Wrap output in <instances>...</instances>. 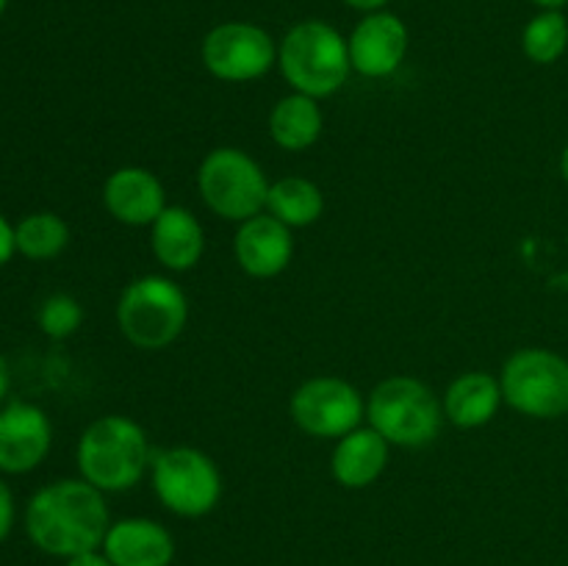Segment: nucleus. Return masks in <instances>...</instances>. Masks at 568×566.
I'll list each match as a JSON object with an SVG mask.
<instances>
[{
	"label": "nucleus",
	"mask_w": 568,
	"mask_h": 566,
	"mask_svg": "<svg viewBox=\"0 0 568 566\" xmlns=\"http://www.w3.org/2000/svg\"><path fill=\"white\" fill-rule=\"evenodd\" d=\"M109 527V505L103 492L83 477L55 481L39 488L26 508L28 538L55 558H75L100 549Z\"/></svg>",
	"instance_id": "nucleus-1"
},
{
	"label": "nucleus",
	"mask_w": 568,
	"mask_h": 566,
	"mask_svg": "<svg viewBox=\"0 0 568 566\" xmlns=\"http://www.w3.org/2000/svg\"><path fill=\"white\" fill-rule=\"evenodd\" d=\"M150 466V442L142 425L120 414L94 420L78 442V469L100 492H128Z\"/></svg>",
	"instance_id": "nucleus-2"
},
{
	"label": "nucleus",
	"mask_w": 568,
	"mask_h": 566,
	"mask_svg": "<svg viewBox=\"0 0 568 566\" xmlns=\"http://www.w3.org/2000/svg\"><path fill=\"white\" fill-rule=\"evenodd\" d=\"M277 64L294 92L314 100L338 92L353 70L347 39L331 22L322 20L297 22L283 37Z\"/></svg>",
	"instance_id": "nucleus-3"
},
{
	"label": "nucleus",
	"mask_w": 568,
	"mask_h": 566,
	"mask_svg": "<svg viewBox=\"0 0 568 566\" xmlns=\"http://www.w3.org/2000/svg\"><path fill=\"white\" fill-rule=\"evenodd\" d=\"M189 320L183 289L164 275H144L128 283L116 303L120 331L133 347L161 350L175 342Z\"/></svg>",
	"instance_id": "nucleus-4"
},
{
	"label": "nucleus",
	"mask_w": 568,
	"mask_h": 566,
	"mask_svg": "<svg viewBox=\"0 0 568 566\" xmlns=\"http://www.w3.org/2000/svg\"><path fill=\"white\" fill-rule=\"evenodd\" d=\"M372 427L397 447H425L442 431V403L416 377H388L377 383L366 405Z\"/></svg>",
	"instance_id": "nucleus-5"
},
{
	"label": "nucleus",
	"mask_w": 568,
	"mask_h": 566,
	"mask_svg": "<svg viewBox=\"0 0 568 566\" xmlns=\"http://www.w3.org/2000/svg\"><path fill=\"white\" fill-rule=\"evenodd\" d=\"M503 400L530 420L568 414V358L547 347L516 350L503 366Z\"/></svg>",
	"instance_id": "nucleus-6"
},
{
	"label": "nucleus",
	"mask_w": 568,
	"mask_h": 566,
	"mask_svg": "<svg viewBox=\"0 0 568 566\" xmlns=\"http://www.w3.org/2000/svg\"><path fill=\"white\" fill-rule=\"evenodd\" d=\"M197 186L205 205L231 222H244L261 214L270 198L264 170L239 148L211 150L200 164Z\"/></svg>",
	"instance_id": "nucleus-7"
},
{
	"label": "nucleus",
	"mask_w": 568,
	"mask_h": 566,
	"mask_svg": "<svg viewBox=\"0 0 568 566\" xmlns=\"http://www.w3.org/2000/svg\"><path fill=\"white\" fill-rule=\"evenodd\" d=\"M153 488L172 514L197 519L220 505L222 475L200 449L172 447L155 458Z\"/></svg>",
	"instance_id": "nucleus-8"
},
{
	"label": "nucleus",
	"mask_w": 568,
	"mask_h": 566,
	"mask_svg": "<svg viewBox=\"0 0 568 566\" xmlns=\"http://www.w3.org/2000/svg\"><path fill=\"white\" fill-rule=\"evenodd\" d=\"M277 48L270 33L253 22H222L203 39V64L220 81H255L272 70Z\"/></svg>",
	"instance_id": "nucleus-9"
},
{
	"label": "nucleus",
	"mask_w": 568,
	"mask_h": 566,
	"mask_svg": "<svg viewBox=\"0 0 568 566\" xmlns=\"http://www.w3.org/2000/svg\"><path fill=\"white\" fill-rule=\"evenodd\" d=\"M292 416L300 431L316 438H342L364 420V400L353 383L320 375L292 394Z\"/></svg>",
	"instance_id": "nucleus-10"
},
{
	"label": "nucleus",
	"mask_w": 568,
	"mask_h": 566,
	"mask_svg": "<svg viewBox=\"0 0 568 566\" xmlns=\"http://www.w3.org/2000/svg\"><path fill=\"white\" fill-rule=\"evenodd\" d=\"M53 427L48 414L31 403H9L0 411V472L26 475L50 453Z\"/></svg>",
	"instance_id": "nucleus-11"
},
{
	"label": "nucleus",
	"mask_w": 568,
	"mask_h": 566,
	"mask_svg": "<svg viewBox=\"0 0 568 566\" xmlns=\"http://www.w3.org/2000/svg\"><path fill=\"white\" fill-rule=\"evenodd\" d=\"M353 70L366 78H386L397 72L408 53V28L392 11H372L347 39Z\"/></svg>",
	"instance_id": "nucleus-12"
},
{
	"label": "nucleus",
	"mask_w": 568,
	"mask_h": 566,
	"mask_svg": "<svg viewBox=\"0 0 568 566\" xmlns=\"http://www.w3.org/2000/svg\"><path fill=\"white\" fill-rule=\"evenodd\" d=\"M233 253L247 275L275 277L292 261V231L272 214H255L239 225L236 236H233Z\"/></svg>",
	"instance_id": "nucleus-13"
},
{
	"label": "nucleus",
	"mask_w": 568,
	"mask_h": 566,
	"mask_svg": "<svg viewBox=\"0 0 568 566\" xmlns=\"http://www.w3.org/2000/svg\"><path fill=\"white\" fill-rule=\"evenodd\" d=\"M103 203L122 225H153L166 209L164 186L144 166H120L103 186Z\"/></svg>",
	"instance_id": "nucleus-14"
},
{
	"label": "nucleus",
	"mask_w": 568,
	"mask_h": 566,
	"mask_svg": "<svg viewBox=\"0 0 568 566\" xmlns=\"http://www.w3.org/2000/svg\"><path fill=\"white\" fill-rule=\"evenodd\" d=\"M103 553L114 566H170L175 542L159 522L122 519L105 533Z\"/></svg>",
	"instance_id": "nucleus-15"
},
{
	"label": "nucleus",
	"mask_w": 568,
	"mask_h": 566,
	"mask_svg": "<svg viewBox=\"0 0 568 566\" xmlns=\"http://www.w3.org/2000/svg\"><path fill=\"white\" fill-rule=\"evenodd\" d=\"M153 253L166 270L186 272L200 261L205 247L203 225L197 216L183 205H166L159 220L153 222Z\"/></svg>",
	"instance_id": "nucleus-16"
},
{
	"label": "nucleus",
	"mask_w": 568,
	"mask_h": 566,
	"mask_svg": "<svg viewBox=\"0 0 568 566\" xmlns=\"http://www.w3.org/2000/svg\"><path fill=\"white\" fill-rule=\"evenodd\" d=\"M388 464V442L375 427H355L338 438L331 469L342 486L366 488L383 475Z\"/></svg>",
	"instance_id": "nucleus-17"
},
{
	"label": "nucleus",
	"mask_w": 568,
	"mask_h": 566,
	"mask_svg": "<svg viewBox=\"0 0 568 566\" xmlns=\"http://www.w3.org/2000/svg\"><path fill=\"white\" fill-rule=\"evenodd\" d=\"M499 405H503V386L486 372H466L455 377L444 394V416L464 431L491 422Z\"/></svg>",
	"instance_id": "nucleus-18"
},
{
	"label": "nucleus",
	"mask_w": 568,
	"mask_h": 566,
	"mask_svg": "<svg viewBox=\"0 0 568 566\" xmlns=\"http://www.w3.org/2000/svg\"><path fill=\"white\" fill-rule=\"evenodd\" d=\"M270 133L277 148L292 153L308 150L322 133V111L316 100L300 92L277 100L270 114Z\"/></svg>",
	"instance_id": "nucleus-19"
},
{
	"label": "nucleus",
	"mask_w": 568,
	"mask_h": 566,
	"mask_svg": "<svg viewBox=\"0 0 568 566\" xmlns=\"http://www.w3.org/2000/svg\"><path fill=\"white\" fill-rule=\"evenodd\" d=\"M266 209L288 228L314 225L325 211V194L308 178H281L270 186Z\"/></svg>",
	"instance_id": "nucleus-20"
},
{
	"label": "nucleus",
	"mask_w": 568,
	"mask_h": 566,
	"mask_svg": "<svg viewBox=\"0 0 568 566\" xmlns=\"http://www.w3.org/2000/svg\"><path fill=\"white\" fill-rule=\"evenodd\" d=\"M17 253L31 261H50L67 247L70 242V228L53 211H37V214L22 216L14 225Z\"/></svg>",
	"instance_id": "nucleus-21"
},
{
	"label": "nucleus",
	"mask_w": 568,
	"mask_h": 566,
	"mask_svg": "<svg viewBox=\"0 0 568 566\" xmlns=\"http://www.w3.org/2000/svg\"><path fill=\"white\" fill-rule=\"evenodd\" d=\"M521 50L532 64H555L568 50V20L564 11H538L521 31Z\"/></svg>",
	"instance_id": "nucleus-22"
},
{
	"label": "nucleus",
	"mask_w": 568,
	"mask_h": 566,
	"mask_svg": "<svg viewBox=\"0 0 568 566\" xmlns=\"http://www.w3.org/2000/svg\"><path fill=\"white\" fill-rule=\"evenodd\" d=\"M83 309L70 294H53L39 309V327L50 338H67L81 327Z\"/></svg>",
	"instance_id": "nucleus-23"
},
{
	"label": "nucleus",
	"mask_w": 568,
	"mask_h": 566,
	"mask_svg": "<svg viewBox=\"0 0 568 566\" xmlns=\"http://www.w3.org/2000/svg\"><path fill=\"white\" fill-rule=\"evenodd\" d=\"M11 527H14V494H11L9 483L0 477V544L9 538Z\"/></svg>",
	"instance_id": "nucleus-24"
},
{
	"label": "nucleus",
	"mask_w": 568,
	"mask_h": 566,
	"mask_svg": "<svg viewBox=\"0 0 568 566\" xmlns=\"http://www.w3.org/2000/svg\"><path fill=\"white\" fill-rule=\"evenodd\" d=\"M17 253V242H14V228L9 225L3 214H0V266L9 264L11 255Z\"/></svg>",
	"instance_id": "nucleus-25"
},
{
	"label": "nucleus",
	"mask_w": 568,
	"mask_h": 566,
	"mask_svg": "<svg viewBox=\"0 0 568 566\" xmlns=\"http://www.w3.org/2000/svg\"><path fill=\"white\" fill-rule=\"evenodd\" d=\"M67 566H114V564L105 558V553L92 549V553H81L75 555V558H67Z\"/></svg>",
	"instance_id": "nucleus-26"
},
{
	"label": "nucleus",
	"mask_w": 568,
	"mask_h": 566,
	"mask_svg": "<svg viewBox=\"0 0 568 566\" xmlns=\"http://www.w3.org/2000/svg\"><path fill=\"white\" fill-rule=\"evenodd\" d=\"M344 3H347L349 9H358V11H366V14H372V11H383V6H386L388 0H344Z\"/></svg>",
	"instance_id": "nucleus-27"
},
{
	"label": "nucleus",
	"mask_w": 568,
	"mask_h": 566,
	"mask_svg": "<svg viewBox=\"0 0 568 566\" xmlns=\"http://www.w3.org/2000/svg\"><path fill=\"white\" fill-rule=\"evenodd\" d=\"M9 383H11L9 364H6L3 353H0V403H3V397H6V394H9Z\"/></svg>",
	"instance_id": "nucleus-28"
},
{
	"label": "nucleus",
	"mask_w": 568,
	"mask_h": 566,
	"mask_svg": "<svg viewBox=\"0 0 568 566\" xmlns=\"http://www.w3.org/2000/svg\"><path fill=\"white\" fill-rule=\"evenodd\" d=\"M530 3H536L538 9H558V11H564V6H568V0H530Z\"/></svg>",
	"instance_id": "nucleus-29"
},
{
	"label": "nucleus",
	"mask_w": 568,
	"mask_h": 566,
	"mask_svg": "<svg viewBox=\"0 0 568 566\" xmlns=\"http://www.w3.org/2000/svg\"><path fill=\"white\" fill-rule=\"evenodd\" d=\"M560 175H564V181L568 183V144L564 148V153H560Z\"/></svg>",
	"instance_id": "nucleus-30"
},
{
	"label": "nucleus",
	"mask_w": 568,
	"mask_h": 566,
	"mask_svg": "<svg viewBox=\"0 0 568 566\" xmlns=\"http://www.w3.org/2000/svg\"><path fill=\"white\" fill-rule=\"evenodd\" d=\"M6 6H9V0H0V14H3V11H6Z\"/></svg>",
	"instance_id": "nucleus-31"
}]
</instances>
